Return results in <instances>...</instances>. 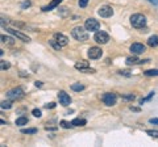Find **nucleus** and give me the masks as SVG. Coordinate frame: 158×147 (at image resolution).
Instances as JSON below:
<instances>
[{
    "mask_svg": "<svg viewBox=\"0 0 158 147\" xmlns=\"http://www.w3.org/2000/svg\"><path fill=\"white\" fill-rule=\"evenodd\" d=\"M131 24H132V26L137 28V29H145V26H146V18H145L144 15L134 13L131 16Z\"/></svg>",
    "mask_w": 158,
    "mask_h": 147,
    "instance_id": "f03ea898",
    "label": "nucleus"
},
{
    "mask_svg": "<svg viewBox=\"0 0 158 147\" xmlns=\"http://www.w3.org/2000/svg\"><path fill=\"white\" fill-rule=\"evenodd\" d=\"M1 42H3V44H5V45H8V46H13V45H15L13 38L7 37V36H1Z\"/></svg>",
    "mask_w": 158,
    "mask_h": 147,
    "instance_id": "a211bd4d",
    "label": "nucleus"
},
{
    "mask_svg": "<svg viewBox=\"0 0 158 147\" xmlns=\"http://www.w3.org/2000/svg\"><path fill=\"white\" fill-rule=\"evenodd\" d=\"M7 30H8V33H11V34H12V36H15V37L20 38L21 41H24V42H31V38L28 37V36L23 34L21 32L16 30V29H13V28H7Z\"/></svg>",
    "mask_w": 158,
    "mask_h": 147,
    "instance_id": "9d476101",
    "label": "nucleus"
},
{
    "mask_svg": "<svg viewBox=\"0 0 158 147\" xmlns=\"http://www.w3.org/2000/svg\"><path fill=\"white\" fill-rule=\"evenodd\" d=\"M148 1H150V3L154 4V5H158V0H148Z\"/></svg>",
    "mask_w": 158,
    "mask_h": 147,
    "instance_id": "4c0bfd02",
    "label": "nucleus"
},
{
    "mask_svg": "<svg viewBox=\"0 0 158 147\" xmlns=\"http://www.w3.org/2000/svg\"><path fill=\"white\" fill-rule=\"evenodd\" d=\"M55 105H57L55 103H49V104H46V105H45V109H54Z\"/></svg>",
    "mask_w": 158,
    "mask_h": 147,
    "instance_id": "2f4dec72",
    "label": "nucleus"
},
{
    "mask_svg": "<svg viewBox=\"0 0 158 147\" xmlns=\"http://www.w3.org/2000/svg\"><path fill=\"white\" fill-rule=\"evenodd\" d=\"M71 34H72V37L75 38L76 41L84 42V41H87V40H88V32H87L86 28L75 26L71 30Z\"/></svg>",
    "mask_w": 158,
    "mask_h": 147,
    "instance_id": "f257e3e1",
    "label": "nucleus"
},
{
    "mask_svg": "<svg viewBox=\"0 0 158 147\" xmlns=\"http://www.w3.org/2000/svg\"><path fill=\"white\" fill-rule=\"evenodd\" d=\"M84 28L90 32H95L100 28V22L98 20H95V18H88V20H86V22H84Z\"/></svg>",
    "mask_w": 158,
    "mask_h": 147,
    "instance_id": "0eeeda50",
    "label": "nucleus"
},
{
    "mask_svg": "<svg viewBox=\"0 0 158 147\" xmlns=\"http://www.w3.org/2000/svg\"><path fill=\"white\" fill-rule=\"evenodd\" d=\"M72 126H84L87 123V121L84 120V118H75V120L71 121Z\"/></svg>",
    "mask_w": 158,
    "mask_h": 147,
    "instance_id": "f3484780",
    "label": "nucleus"
},
{
    "mask_svg": "<svg viewBox=\"0 0 158 147\" xmlns=\"http://www.w3.org/2000/svg\"><path fill=\"white\" fill-rule=\"evenodd\" d=\"M148 45L150 46V47H155V46H158V36H151V37H149Z\"/></svg>",
    "mask_w": 158,
    "mask_h": 147,
    "instance_id": "dca6fc26",
    "label": "nucleus"
},
{
    "mask_svg": "<svg viewBox=\"0 0 158 147\" xmlns=\"http://www.w3.org/2000/svg\"><path fill=\"white\" fill-rule=\"evenodd\" d=\"M128 66H133V65H138V63H142L141 59H138L137 57H129L127 58V62H125Z\"/></svg>",
    "mask_w": 158,
    "mask_h": 147,
    "instance_id": "2eb2a0df",
    "label": "nucleus"
},
{
    "mask_svg": "<svg viewBox=\"0 0 158 147\" xmlns=\"http://www.w3.org/2000/svg\"><path fill=\"white\" fill-rule=\"evenodd\" d=\"M35 86H36V87H42V82H36V83H35Z\"/></svg>",
    "mask_w": 158,
    "mask_h": 147,
    "instance_id": "58836bf2",
    "label": "nucleus"
},
{
    "mask_svg": "<svg viewBox=\"0 0 158 147\" xmlns=\"http://www.w3.org/2000/svg\"><path fill=\"white\" fill-rule=\"evenodd\" d=\"M59 125H61V127H63V129H69V127H72V123L71 122H67V121H61L59 122Z\"/></svg>",
    "mask_w": 158,
    "mask_h": 147,
    "instance_id": "393cba45",
    "label": "nucleus"
},
{
    "mask_svg": "<svg viewBox=\"0 0 158 147\" xmlns=\"http://www.w3.org/2000/svg\"><path fill=\"white\" fill-rule=\"evenodd\" d=\"M12 108V101L9 100H5V101H1V109H11Z\"/></svg>",
    "mask_w": 158,
    "mask_h": 147,
    "instance_id": "412c9836",
    "label": "nucleus"
},
{
    "mask_svg": "<svg viewBox=\"0 0 158 147\" xmlns=\"http://www.w3.org/2000/svg\"><path fill=\"white\" fill-rule=\"evenodd\" d=\"M119 74L123 75V76H131V71H128V70H120Z\"/></svg>",
    "mask_w": 158,
    "mask_h": 147,
    "instance_id": "7c9ffc66",
    "label": "nucleus"
},
{
    "mask_svg": "<svg viewBox=\"0 0 158 147\" xmlns=\"http://www.w3.org/2000/svg\"><path fill=\"white\" fill-rule=\"evenodd\" d=\"M61 3H62V0H52L49 5H45V7H42V11H44V12H48V11H52V9H54V8H57V7H58V5H59Z\"/></svg>",
    "mask_w": 158,
    "mask_h": 147,
    "instance_id": "ddd939ff",
    "label": "nucleus"
},
{
    "mask_svg": "<svg viewBox=\"0 0 158 147\" xmlns=\"http://www.w3.org/2000/svg\"><path fill=\"white\" fill-rule=\"evenodd\" d=\"M90 67V62L87 61H79L75 63V69L79 70V71H83L84 69H88Z\"/></svg>",
    "mask_w": 158,
    "mask_h": 147,
    "instance_id": "4468645a",
    "label": "nucleus"
},
{
    "mask_svg": "<svg viewBox=\"0 0 158 147\" xmlns=\"http://www.w3.org/2000/svg\"><path fill=\"white\" fill-rule=\"evenodd\" d=\"M98 15H99L100 17H112L114 16V9L110 7V5H103V7H100L99 11H98Z\"/></svg>",
    "mask_w": 158,
    "mask_h": 147,
    "instance_id": "6e6552de",
    "label": "nucleus"
},
{
    "mask_svg": "<svg viewBox=\"0 0 158 147\" xmlns=\"http://www.w3.org/2000/svg\"><path fill=\"white\" fill-rule=\"evenodd\" d=\"M29 5H31V1H29V0H25L24 3L21 4V8H23V9H25V8H28Z\"/></svg>",
    "mask_w": 158,
    "mask_h": 147,
    "instance_id": "473e14b6",
    "label": "nucleus"
},
{
    "mask_svg": "<svg viewBox=\"0 0 158 147\" xmlns=\"http://www.w3.org/2000/svg\"><path fill=\"white\" fill-rule=\"evenodd\" d=\"M94 40H95V42H98V44L104 45L110 41V36L103 30H98L96 33H95V36H94Z\"/></svg>",
    "mask_w": 158,
    "mask_h": 147,
    "instance_id": "39448f33",
    "label": "nucleus"
},
{
    "mask_svg": "<svg viewBox=\"0 0 158 147\" xmlns=\"http://www.w3.org/2000/svg\"><path fill=\"white\" fill-rule=\"evenodd\" d=\"M49 44L52 45V46H53V47L55 49V50H59V49L62 47L61 45H59V42L57 41V40H55V38H53V40H50V41H49Z\"/></svg>",
    "mask_w": 158,
    "mask_h": 147,
    "instance_id": "b1692460",
    "label": "nucleus"
},
{
    "mask_svg": "<svg viewBox=\"0 0 158 147\" xmlns=\"http://www.w3.org/2000/svg\"><path fill=\"white\" fill-rule=\"evenodd\" d=\"M82 72H86V74H94V72H95V70H94V69H90V67H88V69H84Z\"/></svg>",
    "mask_w": 158,
    "mask_h": 147,
    "instance_id": "f704fd0d",
    "label": "nucleus"
},
{
    "mask_svg": "<svg viewBox=\"0 0 158 147\" xmlns=\"http://www.w3.org/2000/svg\"><path fill=\"white\" fill-rule=\"evenodd\" d=\"M123 99L124 100H129V101H133V100L136 99V96L132 95V93H129V95H123Z\"/></svg>",
    "mask_w": 158,
    "mask_h": 147,
    "instance_id": "cd10ccee",
    "label": "nucleus"
},
{
    "mask_svg": "<svg viewBox=\"0 0 158 147\" xmlns=\"http://www.w3.org/2000/svg\"><path fill=\"white\" fill-rule=\"evenodd\" d=\"M58 9L62 12V13H61V16H62V17H65V16H66V13H67V8H58Z\"/></svg>",
    "mask_w": 158,
    "mask_h": 147,
    "instance_id": "72a5a7b5",
    "label": "nucleus"
},
{
    "mask_svg": "<svg viewBox=\"0 0 158 147\" xmlns=\"http://www.w3.org/2000/svg\"><path fill=\"white\" fill-rule=\"evenodd\" d=\"M32 114H33L35 117H37V118H40V117L42 116V114H41V110H40V109H33Z\"/></svg>",
    "mask_w": 158,
    "mask_h": 147,
    "instance_id": "c756f323",
    "label": "nucleus"
},
{
    "mask_svg": "<svg viewBox=\"0 0 158 147\" xmlns=\"http://www.w3.org/2000/svg\"><path fill=\"white\" fill-rule=\"evenodd\" d=\"M7 96H8V99H11V100H19L21 97H24V91L20 87H16V88L8 91Z\"/></svg>",
    "mask_w": 158,
    "mask_h": 147,
    "instance_id": "20e7f679",
    "label": "nucleus"
},
{
    "mask_svg": "<svg viewBox=\"0 0 158 147\" xmlns=\"http://www.w3.org/2000/svg\"><path fill=\"white\" fill-rule=\"evenodd\" d=\"M102 100H103V103L106 104V105L112 106V105L116 104L117 96L115 95V93H112V92H107V93H104V95L102 96Z\"/></svg>",
    "mask_w": 158,
    "mask_h": 147,
    "instance_id": "7ed1b4c3",
    "label": "nucleus"
},
{
    "mask_svg": "<svg viewBox=\"0 0 158 147\" xmlns=\"http://www.w3.org/2000/svg\"><path fill=\"white\" fill-rule=\"evenodd\" d=\"M144 74H145V76H158V69H154V70H146Z\"/></svg>",
    "mask_w": 158,
    "mask_h": 147,
    "instance_id": "5701e85b",
    "label": "nucleus"
},
{
    "mask_svg": "<svg viewBox=\"0 0 158 147\" xmlns=\"http://www.w3.org/2000/svg\"><path fill=\"white\" fill-rule=\"evenodd\" d=\"M145 50H146V47H145L142 44H133L131 46V51H132V54H134V55L142 54Z\"/></svg>",
    "mask_w": 158,
    "mask_h": 147,
    "instance_id": "9b49d317",
    "label": "nucleus"
},
{
    "mask_svg": "<svg viewBox=\"0 0 158 147\" xmlns=\"http://www.w3.org/2000/svg\"><path fill=\"white\" fill-rule=\"evenodd\" d=\"M78 4L80 8H86L87 4H88V0H78Z\"/></svg>",
    "mask_w": 158,
    "mask_h": 147,
    "instance_id": "c85d7f7f",
    "label": "nucleus"
},
{
    "mask_svg": "<svg viewBox=\"0 0 158 147\" xmlns=\"http://www.w3.org/2000/svg\"><path fill=\"white\" fill-rule=\"evenodd\" d=\"M58 100H59V104H61L62 106H67V105H70V103H71V97H70L65 91H59L58 92Z\"/></svg>",
    "mask_w": 158,
    "mask_h": 147,
    "instance_id": "1a4fd4ad",
    "label": "nucleus"
},
{
    "mask_svg": "<svg viewBox=\"0 0 158 147\" xmlns=\"http://www.w3.org/2000/svg\"><path fill=\"white\" fill-rule=\"evenodd\" d=\"M146 134L153 138H158V130H146Z\"/></svg>",
    "mask_w": 158,
    "mask_h": 147,
    "instance_id": "a878e982",
    "label": "nucleus"
},
{
    "mask_svg": "<svg viewBox=\"0 0 158 147\" xmlns=\"http://www.w3.org/2000/svg\"><path fill=\"white\" fill-rule=\"evenodd\" d=\"M54 38L59 42V45H61L62 47H63V46H66V45L69 44V38L66 37V36L61 34V33H54Z\"/></svg>",
    "mask_w": 158,
    "mask_h": 147,
    "instance_id": "f8f14e48",
    "label": "nucleus"
},
{
    "mask_svg": "<svg viewBox=\"0 0 158 147\" xmlns=\"http://www.w3.org/2000/svg\"><path fill=\"white\" fill-rule=\"evenodd\" d=\"M15 123H16L17 126H23V125H27V123H28V118H27V117H19Z\"/></svg>",
    "mask_w": 158,
    "mask_h": 147,
    "instance_id": "aec40b11",
    "label": "nucleus"
},
{
    "mask_svg": "<svg viewBox=\"0 0 158 147\" xmlns=\"http://www.w3.org/2000/svg\"><path fill=\"white\" fill-rule=\"evenodd\" d=\"M149 122H150V123H158V118H150Z\"/></svg>",
    "mask_w": 158,
    "mask_h": 147,
    "instance_id": "c9c22d12",
    "label": "nucleus"
},
{
    "mask_svg": "<svg viewBox=\"0 0 158 147\" xmlns=\"http://www.w3.org/2000/svg\"><path fill=\"white\" fill-rule=\"evenodd\" d=\"M71 89L72 91H75V92H80V91L84 89V86L80 84V83H74V84H71Z\"/></svg>",
    "mask_w": 158,
    "mask_h": 147,
    "instance_id": "6ab92c4d",
    "label": "nucleus"
},
{
    "mask_svg": "<svg viewBox=\"0 0 158 147\" xmlns=\"http://www.w3.org/2000/svg\"><path fill=\"white\" fill-rule=\"evenodd\" d=\"M103 54V50L98 46H92V47L88 49V51H87V55H88L90 59H99Z\"/></svg>",
    "mask_w": 158,
    "mask_h": 147,
    "instance_id": "423d86ee",
    "label": "nucleus"
},
{
    "mask_svg": "<svg viewBox=\"0 0 158 147\" xmlns=\"http://www.w3.org/2000/svg\"><path fill=\"white\" fill-rule=\"evenodd\" d=\"M9 67H11V65L8 63V62H5V61L0 62V69H1V70H8Z\"/></svg>",
    "mask_w": 158,
    "mask_h": 147,
    "instance_id": "bb28decb",
    "label": "nucleus"
},
{
    "mask_svg": "<svg viewBox=\"0 0 158 147\" xmlns=\"http://www.w3.org/2000/svg\"><path fill=\"white\" fill-rule=\"evenodd\" d=\"M131 108V110H133V112H140V108H136V106H129Z\"/></svg>",
    "mask_w": 158,
    "mask_h": 147,
    "instance_id": "e433bc0d",
    "label": "nucleus"
},
{
    "mask_svg": "<svg viewBox=\"0 0 158 147\" xmlns=\"http://www.w3.org/2000/svg\"><path fill=\"white\" fill-rule=\"evenodd\" d=\"M21 133H23V134H36V133H37V129H36V127H28V129H21Z\"/></svg>",
    "mask_w": 158,
    "mask_h": 147,
    "instance_id": "4be33fe9",
    "label": "nucleus"
}]
</instances>
